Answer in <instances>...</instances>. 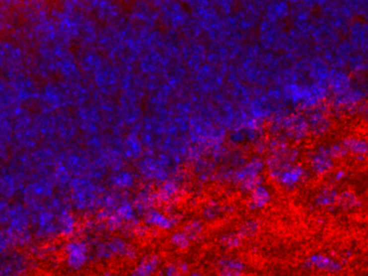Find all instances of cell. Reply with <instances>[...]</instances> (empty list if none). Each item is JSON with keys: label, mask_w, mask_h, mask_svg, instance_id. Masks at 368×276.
<instances>
[{"label": "cell", "mask_w": 368, "mask_h": 276, "mask_svg": "<svg viewBox=\"0 0 368 276\" xmlns=\"http://www.w3.org/2000/svg\"><path fill=\"white\" fill-rule=\"evenodd\" d=\"M78 121L80 128L88 133H95L99 123L102 122L101 115L97 109L92 107H82L78 111Z\"/></svg>", "instance_id": "cell-1"}, {"label": "cell", "mask_w": 368, "mask_h": 276, "mask_svg": "<svg viewBox=\"0 0 368 276\" xmlns=\"http://www.w3.org/2000/svg\"><path fill=\"white\" fill-rule=\"evenodd\" d=\"M66 250L71 267L79 269L84 265L86 255H88V247H86L85 243L81 241H73L68 244Z\"/></svg>", "instance_id": "cell-2"}, {"label": "cell", "mask_w": 368, "mask_h": 276, "mask_svg": "<svg viewBox=\"0 0 368 276\" xmlns=\"http://www.w3.org/2000/svg\"><path fill=\"white\" fill-rule=\"evenodd\" d=\"M53 185L51 181L46 178H40L34 180L32 184L28 185V192L33 194L34 197L43 198L49 197L52 193Z\"/></svg>", "instance_id": "cell-3"}, {"label": "cell", "mask_w": 368, "mask_h": 276, "mask_svg": "<svg viewBox=\"0 0 368 276\" xmlns=\"http://www.w3.org/2000/svg\"><path fill=\"white\" fill-rule=\"evenodd\" d=\"M59 228L60 231L63 234H72L74 230V225H76V222H74V217L70 214V212L66 210H62L61 215L59 218Z\"/></svg>", "instance_id": "cell-4"}, {"label": "cell", "mask_w": 368, "mask_h": 276, "mask_svg": "<svg viewBox=\"0 0 368 276\" xmlns=\"http://www.w3.org/2000/svg\"><path fill=\"white\" fill-rule=\"evenodd\" d=\"M111 183L118 188H127L133 184V176L129 172H119L112 176Z\"/></svg>", "instance_id": "cell-5"}, {"label": "cell", "mask_w": 368, "mask_h": 276, "mask_svg": "<svg viewBox=\"0 0 368 276\" xmlns=\"http://www.w3.org/2000/svg\"><path fill=\"white\" fill-rule=\"evenodd\" d=\"M9 50H5L3 45L0 43V65H2L4 62H7L8 55H9Z\"/></svg>", "instance_id": "cell-6"}]
</instances>
